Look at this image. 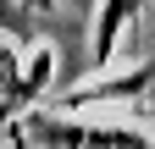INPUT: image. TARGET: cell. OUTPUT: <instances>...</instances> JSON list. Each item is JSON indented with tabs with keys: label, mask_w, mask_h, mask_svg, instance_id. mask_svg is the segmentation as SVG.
Returning <instances> with one entry per match:
<instances>
[{
	"label": "cell",
	"mask_w": 155,
	"mask_h": 149,
	"mask_svg": "<svg viewBox=\"0 0 155 149\" xmlns=\"http://www.w3.org/2000/svg\"><path fill=\"white\" fill-rule=\"evenodd\" d=\"M22 127L28 149H150L144 133H133V127H105V122H67V116H45V110H33V116L17 122Z\"/></svg>",
	"instance_id": "1"
},
{
	"label": "cell",
	"mask_w": 155,
	"mask_h": 149,
	"mask_svg": "<svg viewBox=\"0 0 155 149\" xmlns=\"http://www.w3.org/2000/svg\"><path fill=\"white\" fill-rule=\"evenodd\" d=\"M150 83H155V61H139L133 72H122V78L72 88V94H50V105H55V110H83V105H105V100H144Z\"/></svg>",
	"instance_id": "2"
},
{
	"label": "cell",
	"mask_w": 155,
	"mask_h": 149,
	"mask_svg": "<svg viewBox=\"0 0 155 149\" xmlns=\"http://www.w3.org/2000/svg\"><path fill=\"white\" fill-rule=\"evenodd\" d=\"M139 6H144V0H100V6H94V50H89V66H105L111 61L116 33L127 28V17Z\"/></svg>",
	"instance_id": "3"
},
{
	"label": "cell",
	"mask_w": 155,
	"mask_h": 149,
	"mask_svg": "<svg viewBox=\"0 0 155 149\" xmlns=\"http://www.w3.org/2000/svg\"><path fill=\"white\" fill-rule=\"evenodd\" d=\"M50 66H55V55H50V50H39V55H33V72L11 78V88H6V110H22V105H33V100H45Z\"/></svg>",
	"instance_id": "4"
},
{
	"label": "cell",
	"mask_w": 155,
	"mask_h": 149,
	"mask_svg": "<svg viewBox=\"0 0 155 149\" xmlns=\"http://www.w3.org/2000/svg\"><path fill=\"white\" fill-rule=\"evenodd\" d=\"M33 22H39V17H33L28 6L0 0V33H11V39H33Z\"/></svg>",
	"instance_id": "5"
},
{
	"label": "cell",
	"mask_w": 155,
	"mask_h": 149,
	"mask_svg": "<svg viewBox=\"0 0 155 149\" xmlns=\"http://www.w3.org/2000/svg\"><path fill=\"white\" fill-rule=\"evenodd\" d=\"M17 6H28L33 17H50V11H55V0H17Z\"/></svg>",
	"instance_id": "6"
}]
</instances>
